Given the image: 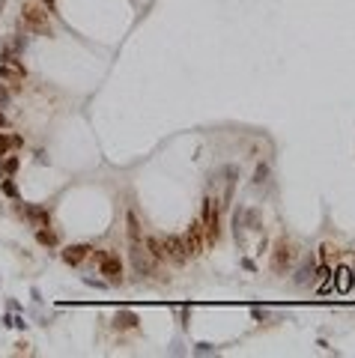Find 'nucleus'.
Masks as SVG:
<instances>
[{"label":"nucleus","mask_w":355,"mask_h":358,"mask_svg":"<svg viewBox=\"0 0 355 358\" xmlns=\"http://www.w3.org/2000/svg\"><path fill=\"white\" fill-rule=\"evenodd\" d=\"M21 21L30 33H39V36H51L54 27H51V9L42 6L39 0H30V3L21 6Z\"/></svg>","instance_id":"1"},{"label":"nucleus","mask_w":355,"mask_h":358,"mask_svg":"<svg viewBox=\"0 0 355 358\" xmlns=\"http://www.w3.org/2000/svg\"><path fill=\"white\" fill-rule=\"evenodd\" d=\"M0 81H3L6 87H12V90L24 87V81H27V66L21 60H15V57L0 60Z\"/></svg>","instance_id":"2"},{"label":"nucleus","mask_w":355,"mask_h":358,"mask_svg":"<svg viewBox=\"0 0 355 358\" xmlns=\"http://www.w3.org/2000/svg\"><path fill=\"white\" fill-rule=\"evenodd\" d=\"M96 260H99V272L110 281V283H120L123 281V260L110 254V251H96Z\"/></svg>","instance_id":"3"},{"label":"nucleus","mask_w":355,"mask_h":358,"mask_svg":"<svg viewBox=\"0 0 355 358\" xmlns=\"http://www.w3.org/2000/svg\"><path fill=\"white\" fill-rule=\"evenodd\" d=\"M185 242V254L188 257H197V254H203V245H206V230H203V221H194L188 227V233L182 236Z\"/></svg>","instance_id":"4"},{"label":"nucleus","mask_w":355,"mask_h":358,"mask_svg":"<svg viewBox=\"0 0 355 358\" xmlns=\"http://www.w3.org/2000/svg\"><path fill=\"white\" fill-rule=\"evenodd\" d=\"M203 230H206V242H215L221 227H218V209H215V200L206 197L203 203Z\"/></svg>","instance_id":"5"},{"label":"nucleus","mask_w":355,"mask_h":358,"mask_svg":"<svg viewBox=\"0 0 355 358\" xmlns=\"http://www.w3.org/2000/svg\"><path fill=\"white\" fill-rule=\"evenodd\" d=\"M132 260H135L137 275H152V254H149V251H143V239L140 242H132Z\"/></svg>","instance_id":"6"},{"label":"nucleus","mask_w":355,"mask_h":358,"mask_svg":"<svg viewBox=\"0 0 355 358\" xmlns=\"http://www.w3.org/2000/svg\"><path fill=\"white\" fill-rule=\"evenodd\" d=\"M162 242H164V257H167V260H173V263H185V260H188L185 242H182L179 236H164Z\"/></svg>","instance_id":"7"},{"label":"nucleus","mask_w":355,"mask_h":358,"mask_svg":"<svg viewBox=\"0 0 355 358\" xmlns=\"http://www.w3.org/2000/svg\"><path fill=\"white\" fill-rule=\"evenodd\" d=\"M90 254H93L90 245H69V248H63V263H69V266H81Z\"/></svg>","instance_id":"8"},{"label":"nucleus","mask_w":355,"mask_h":358,"mask_svg":"<svg viewBox=\"0 0 355 358\" xmlns=\"http://www.w3.org/2000/svg\"><path fill=\"white\" fill-rule=\"evenodd\" d=\"M290 260H293V248H290L287 242H278V248H274V257H272V269L281 272L284 263H290Z\"/></svg>","instance_id":"9"},{"label":"nucleus","mask_w":355,"mask_h":358,"mask_svg":"<svg viewBox=\"0 0 355 358\" xmlns=\"http://www.w3.org/2000/svg\"><path fill=\"white\" fill-rule=\"evenodd\" d=\"M21 147H24L21 134H3L0 131V155H9L12 150H21Z\"/></svg>","instance_id":"10"},{"label":"nucleus","mask_w":355,"mask_h":358,"mask_svg":"<svg viewBox=\"0 0 355 358\" xmlns=\"http://www.w3.org/2000/svg\"><path fill=\"white\" fill-rule=\"evenodd\" d=\"M337 290H340V293L352 290V269H346V266L337 269Z\"/></svg>","instance_id":"11"},{"label":"nucleus","mask_w":355,"mask_h":358,"mask_svg":"<svg viewBox=\"0 0 355 358\" xmlns=\"http://www.w3.org/2000/svg\"><path fill=\"white\" fill-rule=\"evenodd\" d=\"M126 224H129V239H132V242H140L143 236H140V224H137V215H135V212L126 215Z\"/></svg>","instance_id":"12"},{"label":"nucleus","mask_w":355,"mask_h":358,"mask_svg":"<svg viewBox=\"0 0 355 358\" xmlns=\"http://www.w3.org/2000/svg\"><path fill=\"white\" fill-rule=\"evenodd\" d=\"M36 239H39V245H48V248L57 245V233H54V230H45V227L36 230Z\"/></svg>","instance_id":"13"},{"label":"nucleus","mask_w":355,"mask_h":358,"mask_svg":"<svg viewBox=\"0 0 355 358\" xmlns=\"http://www.w3.org/2000/svg\"><path fill=\"white\" fill-rule=\"evenodd\" d=\"M135 322H137V316H135V313H116L113 326H116V329H135Z\"/></svg>","instance_id":"14"},{"label":"nucleus","mask_w":355,"mask_h":358,"mask_svg":"<svg viewBox=\"0 0 355 358\" xmlns=\"http://www.w3.org/2000/svg\"><path fill=\"white\" fill-rule=\"evenodd\" d=\"M15 170H18V158L9 155V158L3 161V167H0V173H15Z\"/></svg>","instance_id":"15"},{"label":"nucleus","mask_w":355,"mask_h":358,"mask_svg":"<svg viewBox=\"0 0 355 358\" xmlns=\"http://www.w3.org/2000/svg\"><path fill=\"white\" fill-rule=\"evenodd\" d=\"M3 191H6L9 197H18V188H15V185L9 182V179H3Z\"/></svg>","instance_id":"16"},{"label":"nucleus","mask_w":355,"mask_h":358,"mask_svg":"<svg viewBox=\"0 0 355 358\" xmlns=\"http://www.w3.org/2000/svg\"><path fill=\"white\" fill-rule=\"evenodd\" d=\"M0 104H9V90L0 84Z\"/></svg>","instance_id":"17"},{"label":"nucleus","mask_w":355,"mask_h":358,"mask_svg":"<svg viewBox=\"0 0 355 358\" xmlns=\"http://www.w3.org/2000/svg\"><path fill=\"white\" fill-rule=\"evenodd\" d=\"M3 126H6V114H3V111H0V128H3Z\"/></svg>","instance_id":"18"},{"label":"nucleus","mask_w":355,"mask_h":358,"mask_svg":"<svg viewBox=\"0 0 355 358\" xmlns=\"http://www.w3.org/2000/svg\"><path fill=\"white\" fill-rule=\"evenodd\" d=\"M352 290H355V269H352Z\"/></svg>","instance_id":"19"}]
</instances>
